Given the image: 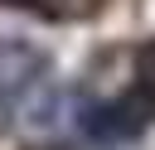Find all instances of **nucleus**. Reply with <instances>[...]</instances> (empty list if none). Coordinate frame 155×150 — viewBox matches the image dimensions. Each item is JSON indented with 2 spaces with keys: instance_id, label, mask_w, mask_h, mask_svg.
I'll list each match as a JSON object with an SVG mask.
<instances>
[{
  "instance_id": "1",
  "label": "nucleus",
  "mask_w": 155,
  "mask_h": 150,
  "mask_svg": "<svg viewBox=\"0 0 155 150\" xmlns=\"http://www.w3.org/2000/svg\"><path fill=\"white\" fill-rule=\"evenodd\" d=\"M78 121L92 140H136L155 126V39L107 48L87 68Z\"/></svg>"
},
{
  "instance_id": "2",
  "label": "nucleus",
  "mask_w": 155,
  "mask_h": 150,
  "mask_svg": "<svg viewBox=\"0 0 155 150\" xmlns=\"http://www.w3.org/2000/svg\"><path fill=\"white\" fill-rule=\"evenodd\" d=\"M58 106V68L53 53L29 39H0V121L5 126H44Z\"/></svg>"
},
{
  "instance_id": "3",
  "label": "nucleus",
  "mask_w": 155,
  "mask_h": 150,
  "mask_svg": "<svg viewBox=\"0 0 155 150\" xmlns=\"http://www.w3.org/2000/svg\"><path fill=\"white\" fill-rule=\"evenodd\" d=\"M0 5L29 10V15H44V19H82V15L102 10V0H0Z\"/></svg>"
}]
</instances>
